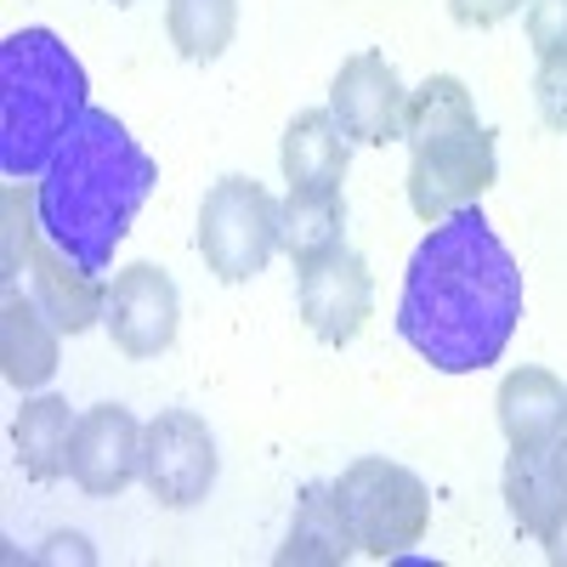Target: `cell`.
<instances>
[{"label": "cell", "instance_id": "21", "mask_svg": "<svg viewBox=\"0 0 567 567\" xmlns=\"http://www.w3.org/2000/svg\"><path fill=\"white\" fill-rule=\"evenodd\" d=\"M0 210H7V227H0V284H18L34 245H40V205L29 182H7L0 194Z\"/></svg>", "mask_w": 567, "mask_h": 567}, {"label": "cell", "instance_id": "6", "mask_svg": "<svg viewBox=\"0 0 567 567\" xmlns=\"http://www.w3.org/2000/svg\"><path fill=\"white\" fill-rule=\"evenodd\" d=\"M199 256L221 284H250L278 256V199L250 176H221L199 205Z\"/></svg>", "mask_w": 567, "mask_h": 567}, {"label": "cell", "instance_id": "27", "mask_svg": "<svg viewBox=\"0 0 567 567\" xmlns=\"http://www.w3.org/2000/svg\"><path fill=\"white\" fill-rule=\"evenodd\" d=\"M550 449H556V460L567 465V409H561V432H556V443H550Z\"/></svg>", "mask_w": 567, "mask_h": 567}, {"label": "cell", "instance_id": "11", "mask_svg": "<svg viewBox=\"0 0 567 567\" xmlns=\"http://www.w3.org/2000/svg\"><path fill=\"white\" fill-rule=\"evenodd\" d=\"M69 477L91 499H114L131 483H142V420L120 403L85 409L74 425V449H69Z\"/></svg>", "mask_w": 567, "mask_h": 567}, {"label": "cell", "instance_id": "8", "mask_svg": "<svg viewBox=\"0 0 567 567\" xmlns=\"http://www.w3.org/2000/svg\"><path fill=\"white\" fill-rule=\"evenodd\" d=\"M103 329L125 358H159L176 347L182 329V296L176 278L154 261H131L109 278V307H103Z\"/></svg>", "mask_w": 567, "mask_h": 567}, {"label": "cell", "instance_id": "9", "mask_svg": "<svg viewBox=\"0 0 567 567\" xmlns=\"http://www.w3.org/2000/svg\"><path fill=\"white\" fill-rule=\"evenodd\" d=\"M296 307H301V323L323 347H352L374 312L369 261L347 245L318 256V261H301L296 267Z\"/></svg>", "mask_w": 567, "mask_h": 567}, {"label": "cell", "instance_id": "12", "mask_svg": "<svg viewBox=\"0 0 567 567\" xmlns=\"http://www.w3.org/2000/svg\"><path fill=\"white\" fill-rule=\"evenodd\" d=\"M29 296H34L40 312L74 341V336H85V329L103 323L109 278L91 272V267H80L69 250H58V245L40 233V245H34V256H29Z\"/></svg>", "mask_w": 567, "mask_h": 567}, {"label": "cell", "instance_id": "2", "mask_svg": "<svg viewBox=\"0 0 567 567\" xmlns=\"http://www.w3.org/2000/svg\"><path fill=\"white\" fill-rule=\"evenodd\" d=\"M159 187V165L109 109H91L34 182L40 233L80 267L109 272L136 210Z\"/></svg>", "mask_w": 567, "mask_h": 567}, {"label": "cell", "instance_id": "14", "mask_svg": "<svg viewBox=\"0 0 567 567\" xmlns=\"http://www.w3.org/2000/svg\"><path fill=\"white\" fill-rule=\"evenodd\" d=\"M278 171L301 194H341V182L352 171V136L329 109H307L284 125L278 142Z\"/></svg>", "mask_w": 567, "mask_h": 567}, {"label": "cell", "instance_id": "23", "mask_svg": "<svg viewBox=\"0 0 567 567\" xmlns=\"http://www.w3.org/2000/svg\"><path fill=\"white\" fill-rule=\"evenodd\" d=\"M528 45L534 58L567 52V0H528Z\"/></svg>", "mask_w": 567, "mask_h": 567}, {"label": "cell", "instance_id": "15", "mask_svg": "<svg viewBox=\"0 0 567 567\" xmlns=\"http://www.w3.org/2000/svg\"><path fill=\"white\" fill-rule=\"evenodd\" d=\"M358 556V539L347 528V511L336 499V483H307L290 516V534L278 545V567H347Z\"/></svg>", "mask_w": 567, "mask_h": 567}, {"label": "cell", "instance_id": "22", "mask_svg": "<svg viewBox=\"0 0 567 567\" xmlns=\"http://www.w3.org/2000/svg\"><path fill=\"white\" fill-rule=\"evenodd\" d=\"M534 103H539V120H545L550 131H567V52L539 58V74H534Z\"/></svg>", "mask_w": 567, "mask_h": 567}, {"label": "cell", "instance_id": "16", "mask_svg": "<svg viewBox=\"0 0 567 567\" xmlns=\"http://www.w3.org/2000/svg\"><path fill=\"white\" fill-rule=\"evenodd\" d=\"M499 432L511 449H550L556 432H561V409H567V386L556 381L550 369L539 363H523V369H511L505 381H499Z\"/></svg>", "mask_w": 567, "mask_h": 567}, {"label": "cell", "instance_id": "24", "mask_svg": "<svg viewBox=\"0 0 567 567\" xmlns=\"http://www.w3.org/2000/svg\"><path fill=\"white\" fill-rule=\"evenodd\" d=\"M516 12H528V0H449V18L460 29H499Z\"/></svg>", "mask_w": 567, "mask_h": 567}, {"label": "cell", "instance_id": "20", "mask_svg": "<svg viewBox=\"0 0 567 567\" xmlns=\"http://www.w3.org/2000/svg\"><path fill=\"white\" fill-rule=\"evenodd\" d=\"M165 34L187 63H216L239 34V0H165Z\"/></svg>", "mask_w": 567, "mask_h": 567}, {"label": "cell", "instance_id": "3", "mask_svg": "<svg viewBox=\"0 0 567 567\" xmlns=\"http://www.w3.org/2000/svg\"><path fill=\"white\" fill-rule=\"evenodd\" d=\"M85 114V63L52 29H12L0 40V171L7 182H40V171Z\"/></svg>", "mask_w": 567, "mask_h": 567}, {"label": "cell", "instance_id": "17", "mask_svg": "<svg viewBox=\"0 0 567 567\" xmlns=\"http://www.w3.org/2000/svg\"><path fill=\"white\" fill-rule=\"evenodd\" d=\"M499 488H505L511 523L528 539H545L567 511V465L556 460V449H511Z\"/></svg>", "mask_w": 567, "mask_h": 567}, {"label": "cell", "instance_id": "5", "mask_svg": "<svg viewBox=\"0 0 567 567\" xmlns=\"http://www.w3.org/2000/svg\"><path fill=\"white\" fill-rule=\"evenodd\" d=\"M336 499L347 511L358 556L392 561V556H409L432 534V488L398 460H381V454L352 460L336 477Z\"/></svg>", "mask_w": 567, "mask_h": 567}, {"label": "cell", "instance_id": "26", "mask_svg": "<svg viewBox=\"0 0 567 567\" xmlns=\"http://www.w3.org/2000/svg\"><path fill=\"white\" fill-rule=\"evenodd\" d=\"M539 545H545V561H550V567H567V511H561V523H556Z\"/></svg>", "mask_w": 567, "mask_h": 567}, {"label": "cell", "instance_id": "28", "mask_svg": "<svg viewBox=\"0 0 567 567\" xmlns=\"http://www.w3.org/2000/svg\"><path fill=\"white\" fill-rule=\"evenodd\" d=\"M109 7H131V0H109Z\"/></svg>", "mask_w": 567, "mask_h": 567}, {"label": "cell", "instance_id": "1", "mask_svg": "<svg viewBox=\"0 0 567 567\" xmlns=\"http://www.w3.org/2000/svg\"><path fill=\"white\" fill-rule=\"evenodd\" d=\"M523 307V267L483 205H471L432 221L414 245L398 296V336L437 374H477L511 352Z\"/></svg>", "mask_w": 567, "mask_h": 567}, {"label": "cell", "instance_id": "13", "mask_svg": "<svg viewBox=\"0 0 567 567\" xmlns=\"http://www.w3.org/2000/svg\"><path fill=\"white\" fill-rule=\"evenodd\" d=\"M63 363V329L40 312L34 296L7 284L0 296V381L12 392H40Z\"/></svg>", "mask_w": 567, "mask_h": 567}, {"label": "cell", "instance_id": "25", "mask_svg": "<svg viewBox=\"0 0 567 567\" xmlns=\"http://www.w3.org/2000/svg\"><path fill=\"white\" fill-rule=\"evenodd\" d=\"M52 550H45L40 561H58V556H74V561H91V550H85V539L80 534H58V539H45Z\"/></svg>", "mask_w": 567, "mask_h": 567}, {"label": "cell", "instance_id": "4", "mask_svg": "<svg viewBox=\"0 0 567 567\" xmlns=\"http://www.w3.org/2000/svg\"><path fill=\"white\" fill-rule=\"evenodd\" d=\"M403 142H409V210L425 227L483 205V194L499 176L494 131L477 120L471 85L460 74H432L420 91H409Z\"/></svg>", "mask_w": 567, "mask_h": 567}, {"label": "cell", "instance_id": "7", "mask_svg": "<svg viewBox=\"0 0 567 567\" xmlns=\"http://www.w3.org/2000/svg\"><path fill=\"white\" fill-rule=\"evenodd\" d=\"M216 437L194 409H159L142 425V488L165 511H194L216 488Z\"/></svg>", "mask_w": 567, "mask_h": 567}, {"label": "cell", "instance_id": "19", "mask_svg": "<svg viewBox=\"0 0 567 567\" xmlns=\"http://www.w3.org/2000/svg\"><path fill=\"white\" fill-rule=\"evenodd\" d=\"M341 245H347V199L341 194H301V187H290L278 199V250L296 267L341 250Z\"/></svg>", "mask_w": 567, "mask_h": 567}, {"label": "cell", "instance_id": "10", "mask_svg": "<svg viewBox=\"0 0 567 567\" xmlns=\"http://www.w3.org/2000/svg\"><path fill=\"white\" fill-rule=\"evenodd\" d=\"M329 114L363 148H386V142H403L409 85L398 80V69L381 52H352L336 69V80H329Z\"/></svg>", "mask_w": 567, "mask_h": 567}, {"label": "cell", "instance_id": "18", "mask_svg": "<svg viewBox=\"0 0 567 567\" xmlns=\"http://www.w3.org/2000/svg\"><path fill=\"white\" fill-rule=\"evenodd\" d=\"M74 425L80 414L58 392H23V409L12 420V449L29 483H58L69 477V449H74Z\"/></svg>", "mask_w": 567, "mask_h": 567}]
</instances>
